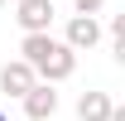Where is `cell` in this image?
Returning <instances> with one entry per match:
<instances>
[{"mask_svg": "<svg viewBox=\"0 0 125 121\" xmlns=\"http://www.w3.org/2000/svg\"><path fill=\"white\" fill-rule=\"evenodd\" d=\"M111 121H125V106H115V111H111Z\"/></svg>", "mask_w": 125, "mask_h": 121, "instance_id": "10", "label": "cell"}, {"mask_svg": "<svg viewBox=\"0 0 125 121\" xmlns=\"http://www.w3.org/2000/svg\"><path fill=\"white\" fill-rule=\"evenodd\" d=\"M62 39L77 48V53H82V48H96V39H101V24H96V15H72Z\"/></svg>", "mask_w": 125, "mask_h": 121, "instance_id": "5", "label": "cell"}, {"mask_svg": "<svg viewBox=\"0 0 125 121\" xmlns=\"http://www.w3.org/2000/svg\"><path fill=\"white\" fill-rule=\"evenodd\" d=\"M15 19H19V29H24V34L48 29V24H53V0H19Z\"/></svg>", "mask_w": 125, "mask_h": 121, "instance_id": "4", "label": "cell"}, {"mask_svg": "<svg viewBox=\"0 0 125 121\" xmlns=\"http://www.w3.org/2000/svg\"><path fill=\"white\" fill-rule=\"evenodd\" d=\"M19 53L39 68V77H43V82H62V77H72V68H77V48L67 44V39H53L48 29L24 34Z\"/></svg>", "mask_w": 125, "mask_h": 121, "instance_id": "1", "label": "cell"}, {"mask_svg": "<svg viewBox=\"0 0 125 121\" xmlns=\"http://www.w3.org/2000/svg\"><path fill=\"white\" fill-rule=\"evenodd\" d=\"M0 10H5V0H0Z\"/></svg>", "mask_w": 125, "mask_h": 121, "instance_id": "12", "label": "cell"}, {"mask_svg": "<svg viewBox=\"0 0 125 121\" xmlns=\"http://www.w3.org/2000/svg\"><path fill=\"white\" fill-rule=\"evenodd\" d=\"M115 63L125 68V39H115Z\"/></svg>", "mask_w": 125, "mask_h": 121, "instance_id": "9", "label": "cell"}, {"mask_svg": "<svg viewBox=\"0 0 125 121\" xmlns=\"http://www.w3.org/2000/svg\"><path fill=\"white\" fill-rule=\"evenodd\" d=\"M72 5H77V15H96V10H101L106 0H72Z\"/></svg>", "mask_w": 125, "mask_h": 121, "instance_id": "7", "label": "cell"}, {"mask_svg": "<svg viewBox=\"0 0 125 121\" xmlns=\"http://www.w3.org/2000/svg\"><path fill=\"white\" fill-rule=\"evenodd\" d=\"M0 121H10V116H5V106H0Z\"/></svg>", "mask_w": 125, "mask_h": 121, "instance_id": "11", "label": "cell"}, {"mask_svg": "<svg viewBox=\"0 0 125 121\" xmlns=\"http://www.w3.org/2000/svg\"><path fill=\"white\" fill-rule=\"evenodd\" d=\"M115 102H111L106 92H82L77 97V121H111Z\"/></svg>", "mask_w": 125, "mask_h": 121, "instance_id": "6", "label": "cell"}, {"mask_svg": "<svg viewBox=\"0 0 125 121\" xmlns=\"http://www.w3.org/2000/svg\"><path fill=\"white\" fill-rule=\"evenodd\" d=\"M19 102H24V116H29V121H48L53 111H58V92H53V82H43V77H39Z\"/></svg>", "mask_w": 125, "mask_h": 121, "instance_id": "3", "label": "cell"}, {"mask_svg": "<svg viewBox=\"0 0 125 121\" xmlns=\"http://www.w3.org/2000/svg\"><path fill=\"white\" fill-rule=\"evenodd\" d=\"M111 34H115V39H125V10H120V15H111Z\"/></svg>", "mask_w": 125, "mask_h": 121, "instance_id": "8", "label": "cell"}, {"mask_svg": "<svg viewBox=\"0 0 125 121\" xmlns=\"http://www.w3.org/2000/svg\"><path fill=\"white\" fill-rule=\"evenodd\" d=\"M34 82H39V68H34L29 58H10L0 68V92H5V97H24Z\"/></svg>", "mask_w": 125, "mask_h": 121, "instance_id": "2", "label": "cell"}]
</instances>
